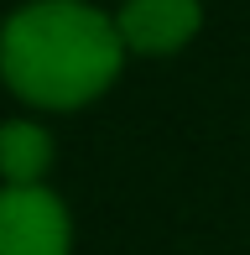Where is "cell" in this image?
<instances>
[{"instance_id":"obj_4","label":"cell","mask_w":250,"mask_h":255,"mask_svg":"<svg viewBox=\"0 0 250 255\" xmlns=\"http://www.w3.org/2000/svg\"><path fill=\"white\" fill-rule=\"evenodd\" d=\"M47 167H52V135L37 120L0 125V177H5V188H42Z\"/></svg>"},{"instance_id":"obj_1","label":"cell","mask_w":250,"mask_h":255,"mask_svg":"<svg viewBox=\"0 0 250 255\" xmlns=\"http://www.w3.org/2000/svg\"><path fill=\"white\" fill-rule=\"evenodd\" d=\"M120 26L89 0H31L0 26V78L37 110H78L120 73Z\"/></svg>"},{"instance_id":"obj_3","label":"cell","mask_w":250,"mask_h":255,"mask_svg":"<svg viewBox=\"0 0 250 255\" xmlns=\"http://www.w3.org/2000/svg\"><path fill=\"white\" fill-rule=\"evenodd\" d=\"M198 21H203L198 0H125L115 26H120V42L130 52L162 57V52L188 47V37L198 31Z\"/></svg>"},{"instance_id":"obj_2","label":"cell","mask_w":250,"mask_h":255,"mask_svg":"<svg viewBox=\"0 0 250 255\" xmlns=\"http://www.w3.org/2000/svg\"><path fill=\"white\" fill-rule=\"evenodd\" d=\"M0 255H68V208L47 188H0Z\"/></svg>"}]
</instances>
